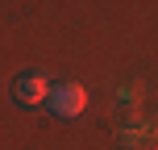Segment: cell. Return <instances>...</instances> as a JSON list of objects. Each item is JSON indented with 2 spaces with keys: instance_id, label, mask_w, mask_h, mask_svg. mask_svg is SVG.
I'll return each instance as SVG.
<instances>
[{
  "instance_id": "6da1fadb",
  "label": "cell",
  "mask_w": 158,
  "mask_h": 150,
  "mask_svg": "<svg viewBox=\"0 0 158 150\" xmlns=\"http://www.w3.org/2000/svg\"><path fill=\"white\" fill-rule=\"evenodd\" d=\"M46 104H50V113H58V117H79V113L87 109V92L79 84H50Z\"/></svg>"
},
{
  "instance_id": "7a4b0ae2",
  "label": "cell",
  "mask_w": 158,
  "mask_h": 150,
  "mask_svg": "<svg viewBox=\"0 0 158 150\" xmlns=\"http://www.w3.org/2000/svg\"><path fill=\"white\" fill-rule=\"evenodd\" d=\"M46 92H50V88H46V75H38V71H25V75L13 84V96H17L21 104H42Z\"/></svg>"
}]
</instances>
